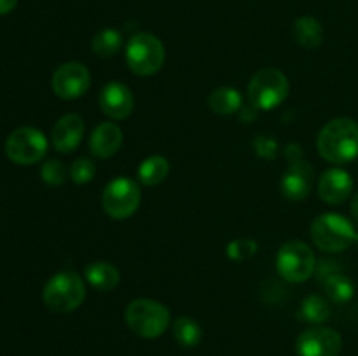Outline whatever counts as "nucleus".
Listing matches in <instances>:
<instances>
[{"mask_svg": "<svg viewBox=\"0 0 358 356\" xmlns=\"http://www.w3.org/2000/svg\"><path fill=\"white\" fill-rule=\"evenodd\" d=\"M84 276H86L87 283L93 288L100 290V292H112L119 285V281H121V276H119L115 265L103 260L93 262V264L87 265Z\"/></svg>", "mask_w": 358, "mask_h": 356, "instance_id": "f3484780", "label": "nucleus"}, {"mask_svg": "<svg viewBox=\"0 0 358 356\" xmlns=\"http://www.w3.org/2000/svg\"><path fill=\"white\" fill-rule=\"evenodd\" d=\"M285 157L289 163H296V161L303 159V150H301V147L297 143H290L285 149Z\"/></svg>", "mask_w": 358, "mask_h": 356, "instance_id": "c756f323", "label": "nucleus"}, {"mask_svg": "<svg viewBox=\"0 0 358 356\" xmlns=\"http://www.w3.org/2000/svg\"><path fill=\"white\" fill-rule=\"evenodd\" d=\"M17 6V0H0V16L13 13Z\"/></svg>", "mask_w": 358, "mask_h": 356, "instance_id": "2f4dec72", "label": "nucleus"}, {"mask_svg": "<svg viewBox=\"0 0 358 356\" xmlns=\"http://www.w3.org/2000/svg\"><path fill=\"white\" fill-rule=\"evenodd\" d=\"M166 51L156 35L140 31L135 34L126 44V63L135 75H154L163 66Z\"/></svg>", "mask_w": 358, "mask_h": 356, "instance_id": "20e7f679", "label": "nucleus"}, {"mask_svg": "<svg viewBox=\"0 0 358 356\" xmlns=\"http://www.w3.org/2000/svg\"><path fill=\"white\" fill-rule=\"evenodd\" d=\"M315 171L306 161H296L289 163L285 175L282 178V192L290 201H303L308 198L313 187Z\"/></svg>", "mask_w": 358, "mask_h": 356, "instance_id": "ddd939ff", "label": "nucleus"}, {"mask_svg": "<svg viewBox=\"0 0 358 356\" xmlns=\"http://www.w3.org/2000/svg\"><path fill=\"white\" fill-rule=\"evenodd\" d=\"M208 107L210 110L219 115L236 114L243 107V98H241L240 91L234 87H217L208 96Z\"/></svg>", "mask_w": 358, "mask_h": 356, "instance_id": "6ab92c4d", "label": "nucleus"}, {"mask_svg": "<svg viewBox=\"0 0 358 356\" xmlns=\"http://www.w3.org/2000/svg\"><path fill=\"white\" fill-rule=\"evenodd\" d=\"M257 243L250 237H240L227 244V257L234 262H243L257 253Z\"/></svg>", "mask_w": 358, "mask_h": 356, "instance_id": "a878e982", "label": "nucleus"}, {"mask_svg": "<svg viewBox=\"0 0 358 356\" xmlns=\"http://www.w3.org/2000/svg\"><path fill=\"white\" fill-rule=\"evenodd\" d=\"M170 173V163L163 156H150L142 161V164L136 170V177L142 185L152 187L164 181V178Z\"/></svg>", "mask_w": 358, "mask_h": 356, "instance_id": "aec40b11", "label": "nucleus"}, {"mask_svg": "<svg viewBox=\"0 0 358 356\" xmlns=\"http://www.w3.org/2000/svg\"><path fill=\"white\" fill-rule=\"evenodd\" d=\"M173 337L184 348H196L201 342L203 332L198 321L189 316H180L173 323Z\"/></svg>", "mask_w": 358, "mask_h": 356, "instance_id": "5701e85b", "label": "nucleus"}, {"mask_svg": "<svg viewBox=\"0 0 358 356\" xmlns=\"http://www.w3.org/2000/svg\"><path fill=\"white\" fill-rule=\"evenodd\" d=\"M122 145V131L115 122H101L93 129L90 138L91 154L100 159L115 156Z\"/></svg>", "mask_w": 358, "mask_h": 356, "instance_id": "dca6fc26", "label": "nucleus"}, {"mask_svg": "<svg viewBox=\"0 0 358 356\" xmlns=\"http://www.w3.org/2000/svg\"><path fill=\"white\" fill-rule=\"evenodd\" d=\"M254 150L261 159L273 161L276 157V154H278V143L273 138H269V136L259 135L257 138L254 140Z\"/></svg>", "mask_w": 358, "mask_h": 356, "instance_id": "cd10ccee", "label": "nucleus"}, {"mask_svg": "<svg viewBox=\"0 0 358 356\" xmlns=\"http://www.w3.org/2000/svg\"><path fill=\"white\" fill-rule=\"evenodd\" d=\"M294 38L304 49H317L324 42V28L313 16L297 17L292 27Z\"/></svg>", "mask_w": 358, "mask_h": 356, "instance_id": "a211bd4d", "label": "nucleus"}, {"mask_svg": "<svg viewBox=\"0 0 358 356\" xmlns=\"http://www.w3.org/2000/svg\"><path fill=\"white\" fill-rule=\"evenodd\" d=\"M352 216L358 222V192L352 199Z\"/></svg>", "mask_w": 358, "mask_h": 356, "instance_id": "473e14b6", "label": "nucleus"}, {"mask_svg": "<svg viewBox=\"0 0 358 356\" xmlns=\"http://www.w3.org/2000/svg\"><path fill=\"white\" fill-rule=\"evenodd\" d=\"M311 239L315 246L329 253H339L355 243L357 232L352 222L338 213H324L311 223Z\"/></svg>", "mask_w": 358, "mask_h": 356, "instance_id": "39448f33", "label": "nucleus"}, {"mask_svg": "<svg viewBox=\"0 0 358 356\" xmlns=\"http://www.w3.org/2000/svg\"><path fill=\"white\" fill-rule=\"evenodd\" d=\"M142 201L138 181L129 177H117L103 188L101 205L105 213L114 220L129 218L138 209Z\"/></svg>", "mask_w": 358, "mask_h": 356, "instance_id": "0eeeda50", "label": "nucleus"}, {"mask_svg": "<svg viewBox=\"0 0 358 356\" xmlns=\"http://www.w3.org/2000/svg\"><path fill=\"white\" fill-rule=\"evenodd\" d=\"M98 103H100L101 112L107 117L114 119V121H122L135 108V98H133V93L129 91V87L124 86V84L108 82L100 91Z\"/></svg>", "mask_w": 358, "mask_h": 356, "instance_id": "f8f14e48", "label": "nucleus"}, {"mask_svg": "<svg viewBox=\"0 0 358 356\" xmlns=\"http://www.w3.org/2000/svg\"><path fill=\"white\" fill-rule=\"evenodd\" d=\"M331 316V306L320 295H308L299 307V318L311 325H322Z\"/></svg>", "mask_w": 358, "mask_h": 356, "instance_id": "4be33fe9", "label": "nucleus"}, {"mask_svg": "<svg viewBox=\"0 0 358 356\" xmlns=\"http://www.w3.org/2000/svg\"><path fill=\"white\" fill-rule=\"evenodd\" d=\"M355 243H358V234H357V239H355Z\"/></svg>", "mask_w": 358, "mask_h": 356, "instance_id": "72a5a7b5", "label": "nucleus"}, {"mask_svg": "<svg viewBox=\"0 0 358 356\" xmlns=\"http://www.w3.org/2000/svg\"><path fill=\"white\" fill-rule=\"evenodd\" d=\"M122 47V35L115 28H103L91 40V51L100 58H110Z\"/></svg>", "mask_w": 358, "mask_h": 356, "instance_id": "412c9836", "label": "nucleus"}, {"mask_svg": "<svg viewBox=\"0 0 358 356\" xmlns=\"http://www.w3.org/2000/svg\"><path fill=\"white\" fill-rule=\"evenodd\" d=\"M289 79L278 68H262L248 84V100L257 110H273L289 96Z\"/></svg>", "mask_w": 358, "mask_h": 356, "instance_id": "423d86ee", "label": "nucleus"}, {"mask_svg": "<svg viewBox=\"0 0 358 356\" xmlns=\"http://www.w3.org/2000/svg\"><path fill=\"white\" fill-rule=\"evenodd\" d=\"M255 117H257V108H255L252 103L248 105V107H241L240 108L241 122H252Z\"/></svg>", "mask_w": 358, "mask_h": 356, "instance_id": "7c9ffc66", "label": "nucleus"}, {"mask_svg": "<svg viewBox=\"0 0 358 356\" xmlns=\"http://www.w3.org/2000/svg\"><path fill=\"white\" fill-rule=\"evenodd\" d=\"M126 325L133 334L143 339H157L170 325V311L152 299H135L124 313Z\"/></svg>", "mask_w": 358, "mask_h": 356, "instance_id": "f03ea898", "label": "nucleus"}, {"mask_svg": "<svg viewBox=\"0 0 358 356\" xmlns=\"http://www.w3.org/2000/svg\"><path fill=\"white\" fill-rule=\"evenodd\" d=\"M94 175H96V166H94L93 161L87 159V157H79V159L70 166V178H72L77 185L90 184L94 178Z\"/></svg>", "mask_w": 358, "mask_h": 356, "instance_id": "bb28decb", "label": "nucleus"}, {"mask_svg": "<svg viewBox=\"0 0 358 356\" xmlns=\"http://www.w3.org/2000/svg\"><path fill=\"white\" fill-rule=\"evenodd\" d=\"M84 135V121L77 114H66L58 119L51 131L52 147L62 154H70L79 147Z\"/></svg>", "mask_w": 358, "mask_h": 356, "instance_id": "2eb2a0df", "label": "nucleus"}, {"mask_svg": "<svg viewBox=\"0 0 358 356\" xmlns=\"http://www.w3.org/2000/svg\"><path fill=\"white\" fill-rule=\"evenodd\" d=\"M66 177H69V171L62 161L49 159L42 164L41 178L44 184L51 185V187H59V185L65 184Z\"/></svg>", "mask_w": 358, "mask_h": 356, "instance_id": "393cba45", "label": "nucleus"}, {"mask_svg": "<svg viewBox=\"0 0 358 356\" xmlns=\"http://www.w3.org/2000/svg\"><path fill=\"white\" fill-rule=\"evenodd\" d=\"M343 349V337L338 330L313 327L304 330L296 341L299 356H338Z\"/></svg>", "mask_w": 358, "mask_h": 356, "instance_id": "9b49d317", "label": "nucleus"}, {"mask_svg": "<svg viewBox=\"0 0 358 356\" xmlns=\"http://www.w3.org/2000/svg\"><path fill=\"white\" fill-rule=\"evenodd\" d=\"M353 191V180L348 171L341 168H331L318 181V195L329 205H341Z\"/></svg>", "mask_w": 358, "mask_h": 356, "instance_id": "4468645a", "label": "nucleus"}, {"mask_svg": "<svg viewBox=\"0 0 358 356\" xmlns=\"http://www.w3.org/2000/svg\"><path fill=\"white\" fill-rule=\"evenodd\" d=\"M48 152V138L44 133L31 126L17 128L7 136L6 154L14 164L30 166L38 163Z\"/></svg>", "mask_w": 358, "mask_h": 356, "instance_id": "1a4fd4ad", "label": "nucleus"}, {"mask_svg": "<svg viewBox=\"0 0 358 356\" xmlns=\"http://www.w3.org/2000/svg\"><path fill=\"white\" fill-rule=\"evenodd\" d=\"M90 70L77 61L63 63L52 73L51 87L55 94L62 100H77L90 89Z\"/></svg>", "mask_w": 358, "mask_h": 356, "instance_id": "9d476101", "label": "nucleus"}, {"mask_svg": "<svg viewBox=\"0 0 358 356\" xmlns=\"http://www.w3.org/2000/svg\"><path fill=\"white\" fill-rule=\"evenodd\" d=\"M324 286L329 299L336 304H345L352 300L353 292H355L352 279L343 274V272H336V274L329 276L324 281Z\"/></svg>", "mask_w": 358, "mask_h": 356, "instance_id": "b1692460", "label": "nucleus"}, {"mask_svg": "<svg viewBox=\"0 0 358 356\" xmlns=\"http://www.w3.org/2000/svg\"><path fill=\"white\" fill-rule=\"evenodd\" d=\"M318 154L332 164H346L358 156V122L350 117L329 121L317 138Z\"/></svg>", "mask_w": 358, "mask_h": 356, "instance_id": "f257e3e1", "label": "nucleus"}, {"mask_svg": "<svg viewBox=\"0 0 358 356\" xmlns=\"http://www.w3.org/2000/svg\"><path fill=\"white\" fill-rule=\"evenodd\" d=\"M315 272H317L318 281L324 283L325 279L329 278V276H332V274H336V272H339V267L332 260H320L317 264V267H315Z\"/></svg>", "mask_w": 358, "mask_h": 356, "instance_id": "c85d7f7f", "label": "nucleus"}, {"mask_svg": "<svg viewBox=\"0 0 358 356\" xmlns=\"http://www.w3.org/2000/svg\"><path fill=\"white\" fill-rule=\"evenodd\" d=\"M317 267L313 250L303 241H289L276 255V269L283 279L290 283H303L311 278Z\"/></svg>", "mask_w": 358, "mask_h": 356, "instance_id": "6e6552de", "label": "nucleus"}, {"mask_svg": "<svg viewBox=\"0 0 358 356\" xmlns=\"http://www.w3.org/2000/svg\"><path fill=\"white\" fill-rule=\"evenodd\" d=\"M42 299L52 313H72L86 299V285L77 272H58L45 283Z\"/></svg>", "mask_w": 358, "mask_h": 356, "instance_id": "7ed1b4c3", "label": "nucleus"}]
</instances>
